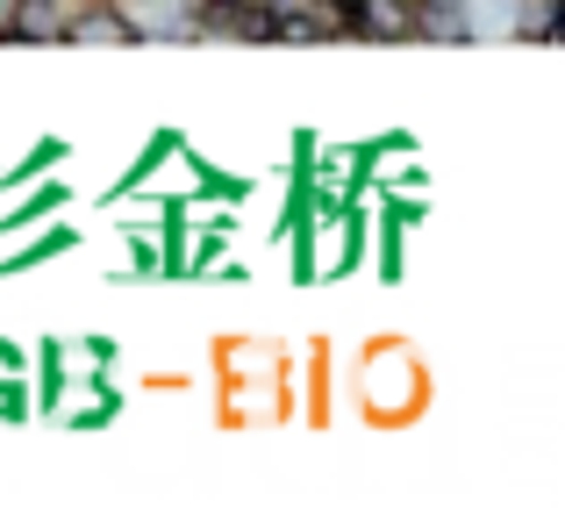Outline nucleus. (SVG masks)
Returning a JSON list of instances; mask_svg holds the SVG:
<instances>
[{"label": "nucleus", "instance_id": "13", "mask_svg": "<svg viewBox=\"0 0 565 508\" xmlns=\"http://www.w3.org/2000/svg\"><path fill=\"white\" fill-rule=\"evenodd\" d=\"M43 8H72V0H43Z\"/></svg>", "mask_w": 565, "mask_h": 508}, {"label": "nucleus", "instance_id": "7", "mask_svg": "<svg viewBox=\"0 0 565 508\" xmlns=\"http://www.w3.org/2000/svg\"><path fill=\"white\" fill-rule=\"evenodd\" d=\"M215 366H222V380H258V372L279 366V351H273V343H250V337H222Z\"/></svg>", "mask_w": 565, "mask_h": 508}, {"label": "nucleus", "instance_id": "10", "mask_svg": "<svg viewBox=\"0 0 565 508\" xmlns=\"http://www.w3.org/2000/svg\"><path fill=\"white\" fill-rule=\"evenodd\" d=\"M36 415V394H29L22 372H0V423H29Z\"/></svg>", "mask_w": 565, "mask_h": 508}, {"label": "nucleus", "instance_id": "4", "mask_svg": "<svg viewBox=\"0 0 565 508\" xmlns=\"http://www.w3.org/2000/svg\"><path fill=\"white\" fill-rule=\"evenodd\" d=\"M423 8L415 0H359L351 8V43H415Z\"/></svg>", "mask_w": 565, "mask_h": 508}, {"label": "nucleus", "instance_id": "5", "mask_svg": "<svg viewBox=\"0 0 565 508\" xmlns=\"http://www.w3.org/2000/svg\"><path fill=\"white\" fill-rule=\"evenodd\" d=\"M72 201V187H65V179H29V193H22V201H8V208H0V230H29V222H43V215H51V208H65Z\"/></svg>", "mask_w": 565, "mask_h": 508}, {"label": "nucleus", "instance_id": "12", "mask_svg": "<svg viewBox=\"0 0 565 508\" xmlns=\"http://www.w3.org/2000/svg\"><path fill=\"white\" fill-rule=\"evenodd\" d=\"M8 14H14V0H0V43H8Z\"/></svg>", "mask_w": 565, "mask_h": 508}, {"label": "nucleus", "instance_id": "9", "mask_svg": "<svg viewBox=\"0 0 565 508\" xmlns=\"http://www.w3.org/2000/svg\"><path fill=\"white\" fill-rule=\"evenodd\" d=\"M57 158H65V137H43V144H36V151H29L14 172H0V187H29V179H36V172H51Z\"/></svg>", "mask_w": 565, "mask_h": 508}, {"label": "nucleus", "instance_id": "6", "mask_svg": "<svg viewBox=\"0 0 565 508\" xmlns=\"http://www.w3.org/2000/svg\"><path fill=\"white\" fill-rule=\"evenodd\" d=\"M515 43H558V0H501Z\"/></svg>", "mask_w": 565, "mask_h": 508}, {"label": "nucleus", "instance_id": "11", "mask_svg": "<svg viewBox=\"0 0 565 508\" xmlns=\"http://www.w3.org/2000/svg\"><path fill=\"white\" fill-rule=\"evenodd\" d=\"M0 372H29V351H22V343L0 337Z\"/></svg>", "mask_w": 565, "mask_h": 508}, {"label": "nucleus", "instance_id": "2", "mask_svg": "<svg viewBox=\"0 0 565 508\" xmlns=\"http://www.w3.org/2000/svg\"><path fill=\"white\" fill-rule=\"evenodd\" d=\"M193 43H273V0H193Z\"/></svg>", "mask_w": 565, "mask_h": 508}, {"label": "nucleus", "instance_id": "1", "mask_svg": "<svg viewBox=\"0 0 565 508\" xmlns=\"http://www.w3.org/2000/svg\"><path fill=\"white\" fill-rule=\"evenodd\" d=\"M351 401H359V415L380 423V430L415 423V415L429 409V366L415 358V343H401V337L365 343L359 366H351Z\"/></svg>", "mask_w": 565, "mask_h": 508}, {"label": "nucleus", "instance_id": "8", "mask_svg": "<svg viewBox=\"0 0 565 508\" xmlns=\"http://www.w3.org/2000/svg\"><path fill=\"white\" fill-rule=\"evenodd\" d=\"M57 251H72V230H36L14 258H0V273H22V265H43V258H57Z\"/></svg>", "mask_w": 565, "mask_h": 508}, {"label": "nucleus", "instance_id": "14", "mask_svg": "<svg viewBox=\"0 0 565 508\" xmlns=\"http://www.w3.org/2000/svg\"><path fill=\"white\" fill-rule=\"evenodd\" d=\"M337 8H359V0H337Z\"/></svg>", "mask_w": 565, "mask_h": 508}, {"label": "nucleus", "instance_id": "3", "mask_svg": "<svg viewBox=\"0 0 565 508\" xmlns=\"http://www.w3.org/2000/svg\"><path fill=\"white\" fill-rule=\"evenodd\" d=\"M65 43L72 51H94V43H137L122 0H72L65 8Z\"/></svg>", "mask_w": 565, "mask_h": 508}]
</instances>
